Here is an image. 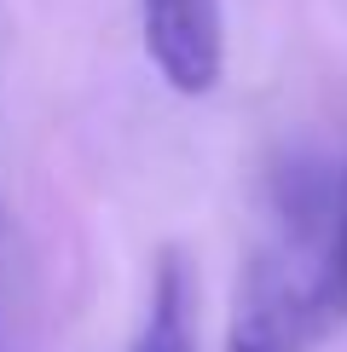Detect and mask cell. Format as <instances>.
<instances>
[{
    "label": "cell",
    "mask_w": 347,
    "mask_h": 352,
    "mask_svg": "<svg viewBox=\"0 0 347 352\" xmlns=\"http://www.w3.org/2000/svg\"><path fill=\"white\" fill-rule=\"evenodd\" d=\"M336 173L330 168H289L278 185V231L249 254L238 277V300H231L226 324V352H307L324 341L313 300V248L324 226Z\"/></svg>",
    "instance_id": "obj_1"
},
{
    "label": "cell",
    "mask_w": 347,
    "mask_h": 352,
    "mask_svg": "<svg viewBox=\"0 0 347 352\" xmlns=\"http://www.w3.org/2000/svg\"><path fill=\"white\" fill-rule=\"evenodd\" d=\"M145 58L180 98H202L226 69V18L220 0H139Z\"/></svg>",
    "instance_id": "obj_2"
},
{
    "label": "cell",
    "mask_w": 347,
    "mask_h": 352,
    "mask_svg": "<svg viewBox=\"0 0 347 352\" xmlns=\"http://www.w3.org/2000/svg\"><path fill=\"white\" fill-rule=\"evenodd\" d=\"M313 300H318V324H324V335L347 324V162L336 168V190H330L324 226H318Z\"/></svg>",
    "instance_id": "obj_3"
},
{
    "label": "cell",
    "mask_w": 347,
    "mask_h": 352,
    "mask_svg": "<svg viewBox=\"0 0 347 352\" xmlns=\"http://www.w3.org/2000/svg\"><path fill=\"white\" fill-rule=\"evenodd\" d=\"M134 352H197V335H191V289H185L180 254H168L162 266H156L151 318H145Z\"/></svg>",
    "instance_id": "obj_4"
},
{
    "label": "cell",
    "mask_w": 347,
    "mask_h": 352,
    "mask_svg": "<svg viewBox=\"0 0 347 352\" xmlns=\"http://www.w3.org/2000/svg\"><path fill=\"white\" fill-rule=\"evenodd\" d=\"M0 237H6V231H0Z\"/></svg>",
    "instance_id": "obj_5"
}]
</instances>
